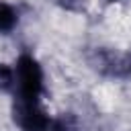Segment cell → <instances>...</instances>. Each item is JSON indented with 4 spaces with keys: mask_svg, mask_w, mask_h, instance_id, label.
Wrapping results in <instances>:
<instances>
[{
    "mask_svg": "<svg viewBox=\"0 0 131 131\" xmlns=\"http://www.w3.org/2000/svg\"><path fill=\"white\" fill-rule=\"evenodd\" d=\"M18 25V12L12 4L0 0V35H8Z\"/></svg>",
    "mask_w": 131,
    "mask_h": 131,
    "instance_id": "cell-4",
    "label": "cell"
},
{
    "mask_svg": "<svg viewBox=\"0 0 131 131\" xmlns=\"http://www.w3.org/2000/svg\"><path fill=\"white\" fill-rule=\"evenodd\" d=\"M98 70L117 76L129 78L131 76V53H117V51H98Z\"/></svg>",
    "mask_w": 131,
    "mask_h": 131,
    "instance_id": "cell-3",
    "label": "cell"
},
{
    "mask_svg": "<svg viewBox=\"0 0 131 131\" xmlns=\"http://www.w3.org/2000/svg\"><path fill=\"white\" fill-rule=\"evenodd\" d=\"M14 121L23 131H51L53 121L43 111L41 102L18 100L14 104Z\"/></svg>",
    "mask_w": 131,
    "mask_h": 131,
    "instance_id": "cell-2",
    "label": "cell"
},
{
    "mask_svg": "<svg viewBox=\"0 0 131 131\" xmlns=\"http://www.w3.org/2000/svg\"><path fill=\"white\" fill-rule=\"evenodd\" d=\"M111 2H117V0H111Z\"/></svg>",
    "mask_w": 131,
    "mask_h": 131,
    "instance_id": "cell-6",
    "label": "cell"
},
{
    "mask_svg": "<svg viewBox=\"0 0 131 131\" xmlns=\"http://www.w3.org/2000/svg\"><path fill=\"white\" fill-rule=\"evenodd\" d=\"M14 88V68L0 61V92H8Z\"/></svg>",
    "mask_w": 131,
    "mask_h": 131,
    "instance_id": "cell-5",
    "label": "cell"
},
{
    "mask_svg": "<svg viewBox=\"0 0 131 131\" xmlns=\"http://www.w3.org/2000/svg\"><path fill=\"white\" fill-rule=\"evenodd\" d=\"M14 88L18 100L41 102L45 92V74L41 63L31 53H20L14 63Z\"/></svg>",
    "mask_w": 131,
    "mask_h": 131,
    "instance_id": "cell-1",
    "label": "cell"
}]
</instances>
